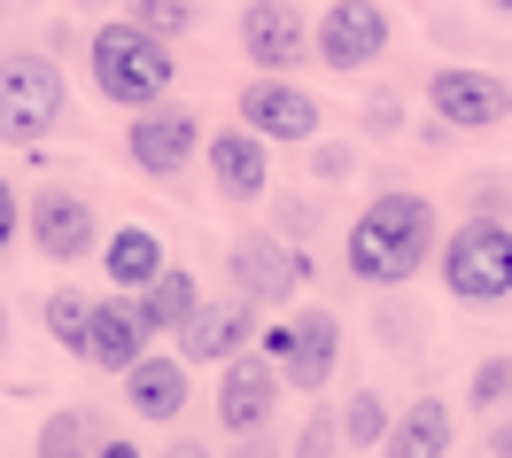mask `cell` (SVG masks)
Returning <instances> with one entry per match:
<instances>
[{
    "label": "cell",
    "instance_id": "cell-1",
    "mask_svg": "<svg viewBox=\"0 0 512 458\" xmlns=\"http://www.w3.org/2000/svg\"><path fill=\"white\" fill-rule=\"evenodd\" d=\"M342 264H350L357 288H404L435 264V202L396 187V195H373L342 233Z\"/></svg>",
    "mask_w": 512,
    "mask_h": 458
},
{
    "label": "cell",
    "instance_id": "cell-2",
    "mask_svg": "<svg viewBox=\"0 0 512 458\" xmlns=\"http://www.w3.org/2000/svg\"><path fill=\"white\" fill-rule=\"evenodd\" d=\"M86 78H94V94L109 101V109H125V117H132V109L171 101L179 63H171V39H163V32L117 16V24H94V39H86Z\"/></svg>",
    "mask_w": 512,
    "mask_h": 458
},
{
    "label": "cell",
    "instance_id": "cell-3",
    "mask_svg": "<svg viewBox=\"0 0 512 458\" xmlns=\"http://www.w3.org/2000/svg\"><path fill=\"white\" fill-rule=\"evenodd\" d=\"M443 288H450V303H474V311L505 303L512 295V226L505 218L474 210V218H458L443 233Z\"/></svg>",
    "mask_w": 512,
    "mask_h": 458
},
{
    "label": "cell",
    "instance_id": "cell-4",
    "mask_svg": "<svg viewBox=\"0 0 512 458\" xmlns=\"http://www.w3.org/2000/svg\"><path fill=\"white\" fill-rule=\"evenodd\" d=\"M63 109H70V78L55 70V55H39V47L0 55V140L39 148V140H55Z\"/></svg>",
    "mask_w": 512,
    "mask_h": 458
},
{
    "label": "cell",
    "instance_id": "cell-5",
    "mask_svg": "<svg viewBox=\"0 0 512 458\" xmlns=\"http://www.w3.org/2000/svg\"><path fill=\"white\" fill-rule=\"evenodd\" d=\"M280 396H288V373H280V358L256 342V350H233L218 373V427L233 435V443H264L272 435V420H280Z\"/></svg>",
    "mask_w": 512,
    "mask_h": 458
},
{
    "label": "cell",
    "instance_id": "cell-6",
    "mask_svg": "<svg viewBox=\"0 0 512 458\" xmlns=\"http://www.w3.org/2000/svg\"><path fill=\"white\" fill-rule=\"evenodd\" d=\"M225 272H233V295H249L256 311H280V303L303 295L311 257H303L295 241H280V233H241V241L225 249Z\"/></svg>",
    "mask_w": 512,
    "mask_h": 458
},
{
    "label": "cell",
    "instance_id": "cell-7",
    "mask_svg": "<svg viewBox=\"0 0 512 458\" xmlns=\"http://www.w3.org/2000/svg\"><path fill=\"white\" fill-rule=\"evenodd\" d=\"M194 148H210V132H202L194 109H171V101L132 109V125H125V164L132 171H148V179H179V171L194 164Z\"/></svg>",
    "mask_w": 512,
    "mask_h": 458
},
{
    "label": "cell",
    "instance_id": "cell-8",
    "mask_svg": "<svg viewBox=\"0 0 512 458\" xmlns=\"http://www.w3.org/2000/svg\"><path fill=\"white\" fill-rule=\"evenodd\" d=\"M256 342L280 358L288 389H311V396H319L326 381H334V365H342V319H334L326 303H319V311H295L288 327H264Z\"/></svg>",
    "mask_w": 512,
    "mask_h": 458
},
{
    "label": "cell",
    "instance_id": "cell-9",
    "mask_svg": "<svg viewBox=\"0 0 512 458\" xmlns=\"http://www.w3.org/2000/svg\"><path fill=\"white\" fill-rule=\"evenodd\" d=\"M24 233H32V249L47 264H86L101 249V218L78 187H39V195L24 202Z\"/></svg>",
    "mask_w": 512,
    "mask_h": 458
},
{
    "label": "cell",
    "instance_id": "cell-10",
    "mask_svg": "<svg viewBox=\"0 0 512 458\" xmlns=\"http://www.w3.org/2000/svg\"><path fill=\"white\" fill-rule=\"evenodd\" d=\"M233 32H241V55H249L256 70H303L319 55V24H311L295 0H249Z\"/></svg>",
    "mask_w": 512,
    "mask_h": 458
},
{
    "label": "cell",
    "instance_id": "cell-11",
    "mask_svg": "<svg viewBox=\"0 0 512 458\" xmlns=\"http://www.w3.org/2000/svg\"><path fill=\"white\" fill-rule=\"evenodd\" d=\"M381 55H388V8L381 0H326L319 63L326 70H373Z\"/></svg>",
    "mask_w": 512,
    "mask_h": 458
},
{
    "label": "cell",
    "instance_id": "cell-12",
    "mask_svg": "<svg viewBox=\"0 0 512 458\" xmlns=\"http://www.w3.org/2000/svg\"><path fill=\"white\" fill-rule=\"evenodd\" d=\"M241 125H256L264 140H319L326 109H319V94H303L295 78L264 70V78H249V86H241Z\"/></svg>",
    "mask_w": 512,
    "mask_h": 458
},
{
    "label": "cell",
    "instance_id": "cell-13",
    "mask_svg": "<svg viewBox=\"0 0 512 458\" xmlns=\"http://www.w3.org/2000/svg\"><path fill=\"white\" fill-rule=\"evenodd\" d=\"M210 179H218V195L225 202H264L272 195V140L256 125H225V132H210Z\"/></svg>",
    "mask_w": 512,
    "mask_h": 458
},
{
    "label": "cell",
    "instance_id": "cell-14",
    "mask_svg": "<svg viewBox=\"0 0 512 458\" xmlns=\"http://www.w3.org/2000/svg\"><path fill=\"white\" fill-rule=\"evenodd\" d=\"M427 109H435L443 125H458V132H489L512 101H505V78L450 63V70H435V78H427Z\"/></svg>",
    "mask_w": 512,
    "mask_h": 458
},
{
    "label": "cell",
    "instance_id": "cell-15",
    "mask_svg": "<svg viewBox=\"0 0 512 458\" xmlns=\"http://www.w3.org/2000/svg\"><path fill=\"white\" fill-rule=\"evenodd\" d=\"M148 342H156V319L140 311V295L117 288L94 303V334H86V365H101V373H125L132 358H148Z\"/></svg>",
    "mask_w": 512,
    "mask_h": 458
},
{
    "label": "cell",
    "instance_id": "cell-16",
    "mask_svg": "<svg viewBox=\"0 0 512 458\" xmlns=\"http://www.w3.org/2000/svg\"><path fill=\"white\" fill-rule=\"evenodd\" d=\"M249 342H256V303L249 295H233V303H210V295H202V311L179 327V358L187 365H225L233 350H249Z\"/></svg>",
    "mask_w": 512,
    "mask_h": 458
},
{
    "label": "cell",
    "instance_id": "cell-17",
    "mask_svg": "<svg viewBox=\"0 0 512 458\" xmlns=\"http://www.w3.org/2000/svg\"><path fill=\"white\" fill-rule=\"evenodd\" d=\"M187 396H194V365L187 358H132L125 365V404H132V420H156L171 427L179 412H187Z\"/></svg>",
    "mask_w": 512,
    "mask_h": 458
},
{
    "label": "cell",
    "instance_id": "cell-18",
    "mask_svg": "<svg viewBox=\"0 0 512 458\" xmlns=\"http://www.w3.org/2000/svg\"><path fill=\"white\" fill-rule=\"evenodd\" d=\"M458 443V412H450L443 396H412L404 412H396V435H388V451L396 458H435Z\"/></svg>",
    "mask_w": 512,
    "mask_h": 458
},
{
    "label": "cell",
    "instance_id": "cell-19",
    "mask_svg": "<svg viewBox=\"0 0 512 458\" xmlns=\"http://www.w3.org/2000/svg\"><path fill=\"white\" fill-rule=\"evenodd\" d=\"M163 264H171V257H163V233L156 226H117L109 241H101V272H109L117 288H132V295L148 288Z\"/></svg>",
    "mask_w": 512,
    "mask_h": 458
},
{
    "label": "cell",
    "instance_id": "cell-20",
    "mask_svg": "<svg viewBox=\"0 0 512 458\" xmlns=\"http://www.w3.org/2000/svg\"><path fill=\"white\" fill-rule=\"evenodd\" d=\"M109 443H117V427L101 420L94 404H70V412H47V420H39V451L47 458H70V451H109Z\"/></svg>",
    "mask_w": 512,
    "mask_h": 458
},
{
    "label": "cell",
    "instance_id": "cell-21",
    "mask_svg": "<svg viewBox=\"0 0 512 458\" xmlns=\"http://www.w3.org/2000/svg\"><path fill=\"white\" fill-rule=\"evenodd\" d=\"M140 311L156 319V334H179L194 311H202V288H194V272H187V264H163L156 280L140 288Z\"/></svg>",
    "mask_w": 512,
    "mask_h": 458
},
{
    "label": "cell",
    "instance_id": "cell-22",
    "mask_svg": "<svg viewBox=\"0 0 512 458\" xmlns=\"http://www.w3.org/2000/svg\"><path fill=\"white\" fill-rule=\"evenodd\" d=\"M94 303H101V295H86V288H55L47 303H39V319H47V334H55L63 350H78V358H86V334H94Z\"/></svg>",
    "mask_w": 512,
    "mask_h": 458
},
{
    "label": "cell",
    "instance_id": "cell-23",
    "mask_svg": "<svg viewBox=\"0 0 512 458\" xmlns=\"http://www.w3.org/2000/svg\"><path fill=\"white\" fill-rule=\"evenodd\" d=\"M388 435H396V412L381 404V389H350V404H342V443H350V451H381Z\"/></svg>",
    "mask_w": 512,
    "mask_h": 458
},
{
    "label": "cell",
    "instance_id": "cell-24",
    "mask_svg": "<svg viewBox=\"0 0 512 458\" xmlns=\"http://www.w3.org/2000/svg\"><path fill=\"white\" fill-rule=\"evenodd\" d=\"M125 16H132V24H148V32H163V39H187L194 24H202L194 0H125Z\"/></svg>",
    "mask_w": 512,
    "mask_h": 458
},
{
    "label": "cell",
    "instance_id": "cell-25",
    "mask_svg": "<svg viewBox=\"0 0 512 458\" xmlns=\"http://www.w3.org/2000/svg\"><path fill=\"white\" fill-rule=\"evenodd\" d=\"M466 404H474L481 420H497V412L512 404V358H481L474 381H466Z\"/></svg>",
    "mask_w": 512,
    "mask_h": 458
},
{
    "label": "cell",
    "instance_id": "cell-26",
    "mask_svg": "<svg viewBox=\"0 0 512 458\" xmlns=\"http://www.w3.org/2000/svg\"><path fill=\"white\" fill-rule=\"evenodd\" d=\"M334 443H342V412H311V420H303V435H295V451H334Z\"/></svg>",
    "mask_w": 512,
    "mask_h": 458
},
{
    "label": "cell",
    "instance_id": "cell-27",
    "mask_svg": "<svg viewBox=\"0 0 512 458\" xmlns=\"http://www.w3.org/2000/svg\"><path fill=\"white\" fill-rule=\"evenodd\" d=\"M16 233H24V195L8 187V171H0V257L16 249Z\"/></svg>",
    "mask_w": 512,
    "mask_h": 458
},
{
    "label": "cell",
    "instance_id": "cell-28",
    "mask_svg": "<svg viewBox=\"0 0 512 458\" xmlns=\"http://www.w3.org/2000/svg\"><path fill=\"white\" fill-rule=\"evenodd\" d=\"M474 210H489V218H512V179H474Z\"/></svg>",
    "mask_w": 512,
    "mask_h": 458
},
{
    "label": "cell",
    "instance_id": "cell-29",
    "mask_svg": "<svg viewBox=\"0 0 512 458\" xmlns=\"http://www.w3.org/2000/svg\"><path fill=\"white\" fill-rule=\"evenodd\" d=\"M396 125H404V101H396V94L365 101V132H396Z\"/></svg>",
    "mask_w": 512,
    "mask_h": 458
},
{
    "label": "cell",
    "instance_id": "cell-30",
    "mask_svg": "<svg viewBox=\"0 0 512 458\" xmlns=\"http://www.w3.org/2000/svg\"><path fill=\"white\" fill-rule=\"evenodd\" d=\"M311 171L319 179H350V148H311Z\"/></svg>",
    "mask_w": 512,
    "mask_h": 458
},
{
    "label": "cell",
    "instance_id": "cell-31",
    "mask_svg": "<svg viewBox=\"0 0 512 458\" xmlns=\"http://www.w3.org/2000/svg\"><path fill=\"white\" fill-rule=\"evenodd\" d=\"M481 451H497V458H512V412H497V420H489V443H481Z\"/></svg>",
    "mask_w": 512,
    "mask_h": 458
},
{
    "label": "cell",
    "instance_id": "cell-32",
    "mask_svg": "<svg viewBox=\"0 0 512 458\" xmlns=\"http://www.w3.org/2000/svg\"><path fill=\"white\" fill-rule=\"evenodd\" d=\"M0 342H8V303H0Z\"/></svg>",
    "mask_w": 512,
    "mask_h": 458
},
{
    "label": "cell",
    "instance_id": "cell-33",
    "mask_svg": "<svg viewBox=\"0 0 512 458\" xmlns=\"http://www.w3.org/2000/svg\"><path fill=\"white\" fill-rule=\"evenodd\" d=\"M489 8H497V16H512V0H489Z\"/></svg>",
    "mask_w": 512,
    "mask_h": 458
},
{
    "label": "cell",
    "instance_id": "cell-34",
    "mask_svg": "<svg viewBox=\"0 0 512 458\" xmlns=\"http://www.w3.org/2000/svg\"><path fill=\"white\" fill-rule=\"evenodd\" d=\"M78 8H109V0H78Z\"/></svg>",
    "mask_w": 512,
    "mask_h": 458
},
{
    "label": "cell",
    "instance_id": "cell-35",
    "mask_svg": "<svg viewBox=\"0 0 512 458\" xmlns=\"http://www.w3.org/2000/svg\"><path fill=\"white\" fill-rule=\"evenodd\" d=\"M505 101H512V70H505Z\"/></svg>",
    "mask_w": 512,
    "mask_h": 458
}]
</instances>
